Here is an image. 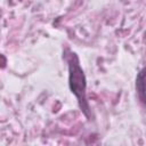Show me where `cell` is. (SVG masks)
<instances>
[{
	"mask_svg": "<svg viewBox=\"0 0 146 146\" xmlns=\"http://www.w3.org/2000/svg\"><path fill=\"white\" fill-rule=\"evenodd\" d=\"M68 81H70V89L76 96L80 107L83 110L84 114L88 116V104L86 100V76L80 66L78 56L75 54H71L68 56Z\"/></svg>",
	"mask_w": 146,
	"mask_h": 146,
	"instance_id": "1",
	"label": "cell"
},
{
	"mask_svg": "<svg viewBox=\"0 0 146 146\" xmlns=\"http://www.w3.org/2000/svg\"><path fill=\"white\" fill-rule=\"evenodd\" d=\"M136 87H137V91H138V97H139L140 102L144 104L145 103V96H144V70H141L137 75Z\"/></svg>",
	"mask_w": 146,
	"mask_h": 146,
	"instance_id": "2",
	"label": "cell"
}]
</instances>
